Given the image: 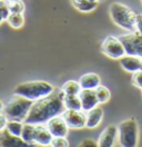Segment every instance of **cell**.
<instances>
[{
    "label": "cell",
    "instance_id": "obj_1",
    "mask_svg": "<svg viewBox=\"0 0 142 147\" xmlns=\"http://www.w3.org/2000/svg\"><path fill=\"white\" fill-rule=\"evenodd\" d=\"M64 95L66 94L60 88L54 89L50 95L44 98L35 100L23 123H30L35 125L46 124L54 116L61 115L62 111L66 109L63 104Z\"/></svg>",
    "mask_w": 142,
    "mask_h": 147
},
{
    "label": "cell",
    "instance_id": "obj_2",
    "mask_svg": "<svg viewBox=\"0 0 142 147\" xmlns=\"http://www.w3.org/2000/svg\"><path fill=\"white\" fill-rule=\"evenodd\" d=\"M54 90L51 84L44 80H31L17 85L13 89V95H19L30 100H38L50 95Z\"/></svg>",
    "mask_w": 142,
    "mask_h": 147
},
{
    "label": "cell",
    "instance_id": "obj_3",
    "mask_svg": "<svg viewBox=\"0 0 142 147\" xmlns=\"http://www.w3.org/2000/svg\"><path fill=\"white\" fill-rule=\"evenodd\" d=\"M109 11L112 21L118 27L127 30L128 32L137 30L135 28L137 13L131 8L120 2H113L111 3Z\"/></svg>",
    "mask_w": 142,
    "mask_h": 147
},
{
    "label": "cell",
    "instance_id": "obj_4",
    "mask_svg": "<svg viewBox=\"0 0 142 147\" xmlns=\"http://www.w3.org/2000/svg\"><path fill=\"white\" fill-rule=\"evenodd\" d=\"M32 104H33V100H30L19 95H15L6 104L2 113L7 116L9 120L25 121Z\"/></svg>",
    "mask_w": 142,
    "mask_h": 147
},
{
    "label": "cell",
    "instance_id": "obj_5",
    "mask_svg": "<svg viewBox=\"0 0 142 147\" xmlns=\"http://www.w3.org/2000/svg\"><path fill=\"white\" fill-rule=\"evenodd\" d=\"M119 144L123 147H134L139 140V125L134 118H128L118 125Z\"/></svg>",
    "mask_w": 142,
    "mask_h": 147
},
{
    "label": "cell",
    "instance_id": "obj_6",
    "mask_svg": "<svg viewBox=\"0 0 142 147\" xmlns=\"http://www.w3.org/2000/svg\"><path fill=\"white\" fill-rule=\"evenodd\" d=\"M125 50V55L137 56L142 58V34L139 31H130L119 37Z\"/></svg>",
    "mask_w": 142,
    "mask_h": 147
},
{
    "label": "cell",
    "instance_id": "obj_7",
    "mask_svg": "<svg viewBox=\"0 0 142 147\" xmlns=\"http://www.w3.org/2000/svg\"><path fill=\"white\" fill-rule=\"evenodd\" d=\"M101 51L111 59H120L125 55L124 47L119 37L108 36L101 44Z\"/></svg>",
    "mask_w": 142,
    "mask_h": 147
},
{
    "label": "cell",
    "instance_id": "obj_8",
    "mask_svg": "<svg viewBox=\"0 0 142 147\" xmlns=\"http://www.w3.org/2000/svg\"><path fill=\"white\" fill-rule=\"evenodd\" d=\"M61 116L64 118L66 123L68 124L69 128L80 129L86 127L87 115L81 110L64 109L62 111Z\"/></svg>",
    "mask_w": 142,
    "mask_h": 147
},
{
    "label": "cell",
    "instance_id": "obj_9",
    "mask_svg": "<svg viewBox=\"0 0 142 147\" xmlns=\"http://www.w3.org/2000/svg\"><path fill=\"white\" fill-rule=\"evenodd\" d=\"M46 125L53 137H66L68 135L69 126L61 115L52 117L46 123Z\"/></svg>",
    "mask_w": 142,
    "mask_h": 147
},
{
    "label": "cell",
    "instance_id": "obj_10",
    "mask_svg": "<svg viewBox=\"0 0 142 147\" xmlns=\"http://www.w3.org/2000/svg\"><path fill=\"white\" fill-rule=\"evenodd\" d=\"M117 138H118V126H115V124H111V125L107 126L104 130L100 134V137L98 139V146H113Z\"/></svg>",
    "mask_w": 142,
    "mask_h": 147
},
{
    "label": "cell",
    "instance_id": "obj_11",
    "mask_svg": "<svg viewBox=\"0 0 142 147\" xmlns=\"http://www.w3.org/2000/svg\"><path fill=\"white\" fill-rule=\"evenodd\" d=\"M79 97L80 100H81V107H82V110L84 113L97 107L98 104H99L96 89H81Z\"/></svg>",
    "mask_w": 142,
    "mask_h": 147
},
{
    "label": "cell",
    "instance_id": "obj_12",
    "mask_svg": "<svg viewBox=\"0 0 142 147\" xmlns=\"http://www.w3.org/2000/svg\"><path fill=\"white\" fill-rule=\"evenodd\" d=\"M52 134L48 129L46 124H37L35 130V143L38 145L48 146L51 144L52 140Z\"/></svg>",
    "mask_w": 142,
    "mask_h": 147
},
{
    "label": "cell",
    "instance_id": "obj_13",
    "mask_svg": "<svg viewBox=\"0 0 142 147\" xmlns=\"http://www.w3.org/2000/svg\"><path fill=\"white\" fill-rule=\"evenodd\" d=\"M142 58L137 56H129L124 55L120 58V66L128 73H134L137 70L141 69Z\"/></svg>",
    "mask_w": 142,
    "mask_h": 147
},
{
    "label": "cell",
    "instance_id": "obj_14",
    "mask_svg": "<svg viewBox=\"0 0 142 147\" xmlns=\"http://www.w3.org/2000/svg\"><path fill=\"white\" fill-rule=\"evenodd\" d=\"M103 118V110L100 107H94L91 110L87 111V121H86V128L93 129L98 127Z\"/></svg>",
    "mask_w": 142,
    "mask_h": 147
},
{
    "label": "cell",
    "instance_id": "obj_15",
    "mask_svg": "<svg viewBox=\"0 0 142 147\" xmlns=\"http://www.w3.org/2000/svg\"><path fill=\"white\" fill-rule=\"evenodd\" d=\"M79 84L82 89H96L101 85V79L97 74L88 73L80 77Z\"/></svg>",
    "mask_w": 142,
    "mask_h": 147
},
{
    "label": "cell",
    "instance_id": "obj_16",
    "mask_svg": "<svg viewBox=\"0 0 142 147\" xmlns=\"http://www.w3.org/2000/svg\"><path fill=\"white\" fill-rule=\"evenodd\" d=\"M26 145L28 144L22 138L11 135L7 129L3 133V135L0 137V146H26Z\"/></svg>",
    "mask_w": 142,
    "mask_h": 147
},
{
    "label": "cell",
    "instance_id": "obj_17",
    "mask_svg": "<svg viewBox=\"0 0 142 147\" xmlns=\"http://www.w3.org/2000/svg\"><path fill=\"white\" fill-rule=\"evenodd\" d=\"M72 6L80 12H91L97 8L98 1L93 0H70Z\"/></svg>",
    "mask_w": 142,
    "mask_h": 147
},
{
    "label": "cell",
    "instance_id": "obj_18",
    "mask_svg": "<svg viewBox=\"0 0 142 147\" xmlns=\"http://www.w3.org/2000/svg\"><path fill=\"white\" fill-rule=\"evenodd\" d=\"M35 130L36 125L35 124H30V123H23V127L21 131V136L27 144H32L35 143Z\"/></svg>",
    "mask_w": 142,
    "mask_h": 147
},
{
    "label": "cell",
    "instance_id": "obj_19",
    "mask_svg": "<svg viewBox=\"0 0 142 147\" xmlns=\"http://www.w3.org/2000/svg\"><path fill=\"white\" fill-rule=\"evenodd\" d=\"M63 104H64L66 109L82 110L79 95H64Z\"/></svg>",
    "mask_w": 142,
    "mask_h": 147
},
{
    "label": "cell",
    "instance_id": "obj_20",
    "mask_svg": "<svg viewBox=\"0 0 142 147\" xmlns=\"http://www.w3.org/2000/svg\"><path fill=\"white\" fill-rule=\"evenodd\" d=\"M61 89L66 95H79L81 92V86H80L79 82L76 80H68L63 84Z\"/></svg>",
    "mask_w": 142,
    "mask_h": 147
},
{
    "label": "cell",
    "instance_id": "obj_21",
    "mask_svg": "<svg viewBox=\"0 0 142 147\" xmlns=\"http://www.w3.org/2000/svg\"><path fill=\"white\" fill-rule=\"evenodd\" d=\"M22 127H23V121H20V120H8L6 129L8 130L11 135L20 137L21 136V131H22Z\"/></svg>",
    "mask_w": 142,
    "mask_h": 147
},
{
    "label": "cell",
    "instance_id": "obj_22",
    "mask_svg": "<svg viewBox=\"0 0 142 147\" xmlns=\"http://www.w3.org/2000/svg\"><path fill=\"white\" fill-rule=\"evenodd\" d=\"M7 21L10 27L15 28V29H20L25 24L23 13H10Z\"/></svg>",
    "mask_w": 142,
    "mask_h": 147
},
{
    "label": "cell",
    "instance_id": "obj_23",
    "mask_svg": "<svg viewBox=\"0 0 142 147\" xmlns=\"http://www.w3.org/2000/svg\"><path fill=\"white\" fill-rule=\"evenodd\" d=\"M96 94H97L99 104H106L110 99V96H111L109 88H107L103 85H100L96 88Z\"/></svg>",
    "mask_w": 142,
    "mask_h": 147
},
{
    "label": "cell",
    "instance_id": "obj_24",
    "mask_svg": "<svg viewBox=\"0 0 142 147\" xmlns=\"http://www.w3.org/2000/svg\"><path fill=\"white\" fill-rule=\"evenodd\" d=\"M9 10L11 13H23L26 9V6L22 0H12L8 1Z\"/></svg>",
    "mask_w": 142,
    "mask_h": 147
},
{
    "label": "cell",
    "instance_id": "obj_25",
    "mask_svg": "<svg viewBox=\"0 0 142 147\" xmlns=\"http://www.w3.org/2000/svg\"><path fill=\"white\" fill-rule=\"evenodd\" d=\"M10 10H9L8 1L6 0H0V15L2 16L3 20H7L8 17L10 16Z\"/></svg>",
    "mask_w": 142,
    "mask_h": 147
},
{
    "label": "cell",
    "instance_id": "obj_26",
    "mask_svg": "<svg viewBox=\"0 0 142 147\" xmlns=\"http://www.w3.org/2000/svg\"><path fill=\"white\" fill-rule=\"evenodd\" d=\"M131 80H132L133 86H135V87L142 89V70L141 69L133 73L132 79H131Z\"/></svg>",
    "mask_w": 142,
    "mask_h": 147
},
{
    "label": "cell",
    "instance_id": "obj_27",
    "mask_svg": "<svg viewBox=\"0 0 142 147\" xmlns=\"http://www.w3.org/2000/svg\"><path fill=\"white\" fill-rule=\"evenodd\" d=\"M50 145L54 147H67L69 146V142L66 137H53Z\"/></svg>",
    "mask_w": 142,
    "mask_h": 147
},
{
    "label": "cell",
    "instance_id": "obj_28",
    "mask_svg": "<svg viewBox=\"0 0 142 147\" xmlns=\"http://www.w3.org/2000/svg\"><path fill=\"white\" fill-rule=\"evenodd\" d=\"M8 118H7V116L3 114V113H1L0 114V131H2V130H5L6 127H7V124H8Z\"/></svg>",
    "mask_w": 142,
    "mask_h": 147
},
{
    "label": "cell",
    "instance_id": "obj_29",
    "mask_svg": "<svg viewBox=\"0 0 142 147\" xmlns=\"http://www.w3.org/2000/svg\"><path fill=\"white\" fill-rule=\"evenodd\" d=\"M137 31L142 34V13H137V21H135Z\"/></svg>",
    "mask_w": 142,
    "mask_h": 147
},
{
    "label": "cell",
    "instance_id": "obj_30",
    "mask_svg": "<svg viewBox=\"0 0 142 147\" xmlns=\"http://www.w3.org/2000/svg\"><path fill=\"white\" fill-rule=\"evenodd\" d=\"M80 146H98V143L92 139H86L80 144Z\"/></svg>",
    "mask_w": 142,
    "mask_h": 147
},
{
    "label": "cell",
    "instance_id": "obj_31",
    "mask_svg": "<svg viewBox=\"0 0 142 147\" xmlns=\"http://www.w3.org/2000/svg\"><path fill=\"white\" fill-rule=\"evenodd\" d=\"M3 107H5V106H3V104H2V101L0 100V114H1L2 111H3Z\"/></svg>",
    "mask_w": 142,
    "mask_h": 147
},
{
    "label": "cell",
    "instance_id": "obj_32",
    "mask_svg": "<svg viewBox=\"0 0 142 147\" xmlns=\"http://www.w3.org/2000/svg\"><path fill=\"white\" fill-rule=\"evenodd\" d=\"M2 21H3V18H2V16H1V15H0V24H1V22H2Z\"/></svg>",
    "mask_w": 142,
    "mask_h": 147
},
{
    "label": "cell",
    "instance_id": "obj_33",
    "mask_svg": "<svg viewBox=\"0 0 142 147\" xmlns=\"http://www.w3.org/2000/svg\"><path fill=\"white\" fill-rule=\"evenodd\" d=\"M102 1H104V0H98V2H102Z\"/></svg>",
    "mask_w": 142,
    "mask_h": 147
},
{
    "label": "cell",
    "instance_id": "obj_34",
    "mask_svg": "<svg viewBox=\"0 0 142 147\" xmlns=\"http://www.w3.org/2000/svg\"><path fill=\"white\" fill-rule=\"evenodd\" d=\"M6 1H12V0H6Z\"/></svg>",
    "mask_w": 142,
    "mask_h": 147
},
{
    "label": "cell",
    "instance_id": "obj_35",
    "mask_svg": "<svg viewBox=\"0 0 142 147\" xmlns=\"http://www.w3.org/2000/svg\"><path fill=\"white\" fill-rule=\"evenodd\" d=\"M141 70H142V63H141Z\"/></svg>",
    "mask_w": 142,
    "mask_h": 147
},
{
    "label": "cell",
    "instance_id": "obj_36",
    "mask_svg": "<svg viewBox=\"0 0 142 147\" xmlns=\"http://www.w3.org/2000/svg\"><path fill=\"white\" fill-rule=\"evenodd\" d=\"M93 1H98V0H93Z\"/></svg>",
    "mask_w": 142,
    "mask_h": 147
},
{
    "label": "cell",
    "instance_id": "obj_37",
    "mask_svg": "<svg viewBox=\"0 0 142 147\" xmlns=\"http://www.w3.org/2000/svg\"><path fill=\"white\" fill-rule=\"evenodd\" d=\"M141 2H142V0H141Z\"/></svg>",
    "mask_w": 142,
    "mask_h": 147
}]
</instances>
